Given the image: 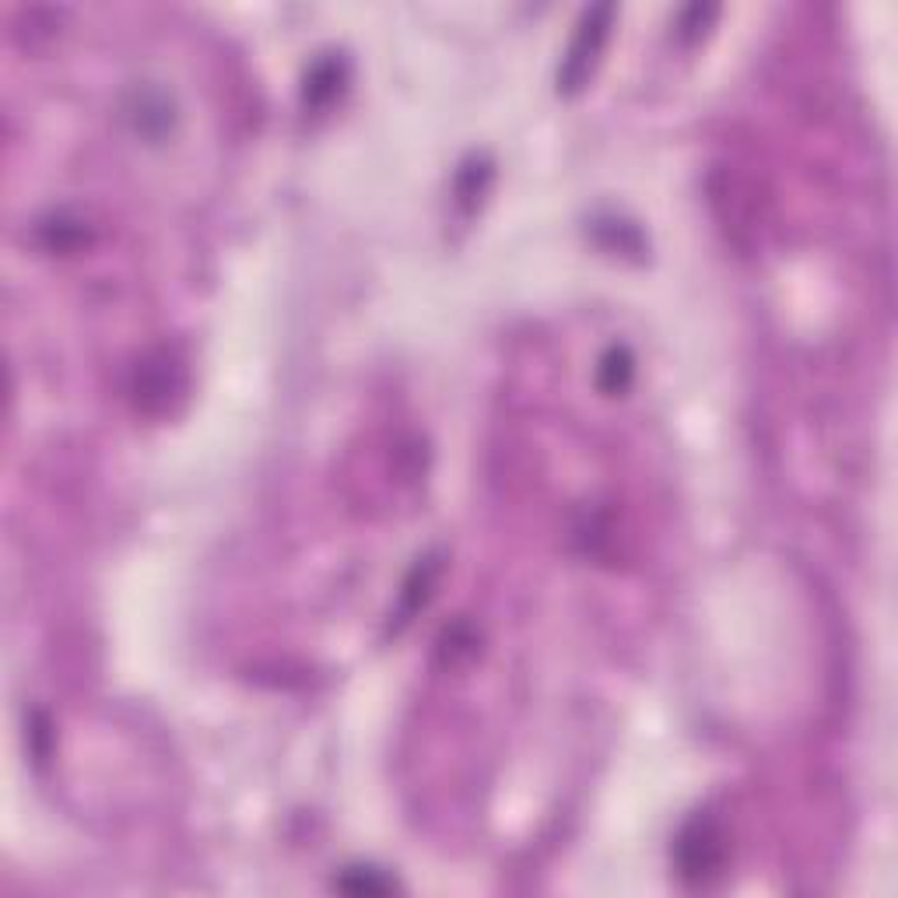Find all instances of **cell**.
Instances as JSON below:
<instances>
[{
    "mask_svg": "<svg viewBox=\"0 0 898 898\" xmlns=\"http://www.w3.org/2000/svg\"><path fill=\"white\" fill-rule=\"evenodd\" d=\"M678 874L691 888H709L727 867V832L709 811L691 814L674 843Z\"/></svg>",
    "mask_w": 898,
    "mask_h": 898,
    "instance_id": "cell-1",
    "label": "cell"
},
{
    "mask_svg": "<svg viewBox=\"0 0 898 898\" xmlns=\"http://www.w3.org/2000/svg\"><path fill=\"white\" fill-rule=\"evenodd\" d=\"M610 25H615V8L610 4L589 8L579 18L576 35H573V43H568L565 60L558 67V92L562 95H576L589 85V77H594V71L601 64V53L607 46Z\"/></svg>",
    "mask_w": 898,
    "mask_h": 898,
    "instance_id": "cell-2",
    "label": "cell"
},
{
    "mask_svg": "<svg viewBox=\"0 0 898 898\" xmlns=\"http://www.w3.org/2000/svg\"><path fill=\"white\" fill-rule=\"evenodd\" d=\"M182 386H187V376H182V365L169 355L161 352L155 358H148L145 365L137 369V379H134V397H137V407L140 411H166L169 400L182 394Z\"/></svg>",
    "mask_w": 898,
    "mask_h": 898,
    "instance_id": "cell-3",
    "label": "cell"
},
{
    "mask_svg": "<svg viewBox=\"0 0 898 898\" xmlns=\"http://www.w3.org/2000/svg\"><path fill=\"white\" fill-rule=\"evenodd\" d=\"M439 558H421L415 568H411V576L404 579V589H400V607H397V628L411 622L418 610L428 604V597H432V586L439 579Z\"/></svg>",
    "mask_w": 898,
    "mask_h": 898,
    "instance_id": "cell-4",
    "label": "cell"
},
{
    "mask_svg": "<svg viewBox=\"0 0 898 898\" xmlns=\"http://www.w3.org/2000/svg\"><path fill=\"white\" fill-rule=\"evenodd\" d=\"M344 85V60L323 56L320 64L305 74V106L323 109L326 102H334Z\"/></svg>",
    "mask_w": 898,
    "mask_h": 898,
    "instance_id": "cell-5",
    "label": "cell"
},
{
    "mask_svg": "<svg viewBox=\"0 0 898 898\" xmlns=\"http://www.w3.org/2000/svg\"><path fill=\"white\" fill-rule=\"evenodd\" d=\"M631 376H636V358H631L628 348H622V344H615V348H607L601 365H597V383H601V390L604 394H625L628 390V383Z\"/></svg>",
    "mask_w": 898,
    "mask_h": 898,
    "instance_id": "cell-6",
    "label": "cell"
},
{
    "mask_svg": "<svg viewBox=\"0 0 898 898\" xmlns=\"http://www.w3.org/2000/svg\"><path fill=\"white\" fill-rule=\"evenodd\" d=\"M488 176H492V169H488V166H467V169L460 173V179H457V197H460V203H467V208H474V200H481V194H484Z\"/></svg>",
    "mask_w": 898,
    "mask_h": 898,
    "instance_id": "cell-7",
    "label": "cell"
},
{
    "mask_svg": "<svg viewBox=\"0 0 898 898\" xmlns=\"http://www.w3.org/2000/svg\"><path fill=\"white\" fill-rule=\"evenodd\" d=\"M43 236L50 242V250H71V247H77L81 239H85V232L77 229V221H64V218L43 224Z\"/></svg>",
    "mask_w": 898,
    "mask_h": 898,
    "instance_id": "cell-8",
    "label": "cell"
},
{
    "mask_svg": "<svg viewBox=\"0 0 898 898\" xmlns=\"http://www.w3.org/2000/svg\"><path fill=\"white\" fill-rule=\"evenodd\" d=\"M341 888H352V891H390L394 881H383V877H376V870H365V874L355 877V881H352V877H341Z\"/></svg>",
    "mask_w": 898,
    "mask_h": 898,
    "instance_id": "cell-9",
    "label": "cell"
}]
</instances>
